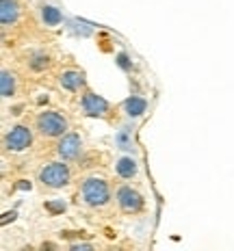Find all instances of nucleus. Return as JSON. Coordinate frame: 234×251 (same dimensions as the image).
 Instances as JSON below:
<instances>
[{
	"instance_id": "nucleus-13",
	"label": "nucleus",
	"mask_w": 234,
	"mask_h": 251,
	"mask_svg": "<svg viewBox=\"0 0 234 251\" xmlns=\"http://www.w3.org/2000/svg\"><path fill=\"white\" fill-rule=\"evenodd\" d=\"M41 20H44L46 26H59L63 22V13L56 7H52V4H44L41 7Z\"/></svg>"
},
{
	"instance_id": "nucleus-4",
	"label": "nucleus",
	"mask_w": 234,
	"mask_h": 251,
	"mask_svg": "<svg viewBox=\"0 0 234 251\" xmlns=\"http://www.w3.org/2000/svg\"><path fill=\"white\" fill-rule=\"evenodd\" d=\"M30 141H33V132L26 126H15L4 137V148L11 151H22L30 145Z\"/></svg>"
},
{
	"instance_id": "nucleus-12",
	"label": "nucleus",
	"mask_w": 234,
	"mask_h": 251,
	"mask_svg": "<svg viewBox=\"0 0 234 251\" xmlns=\"http://www.w3.org/2000/svg\"><path fill=\"white\" fill-rule=\"evenodd\" d=\"M115 171L119 177H134L137 176V163H134V158H128V156H124V158H119L115 163Z\"/></svg>"
},
{
	"instance_id": "nucleus-7",
	"label": "nucleus",
	"mask_w": 234,
	"mask_h": 251,
	"mask_svg": "<svg viewBox=\"0 0 234 251\" xmlns=\"http://www.w3.org/2000/svg\"><path fill=\"white\" fill-rule=\"evenodd\" d=\"M80 104H82V111H85L87 115H91V117H104L106 111H108V102L104 100L102 96H98V93H91V91L82 96Z\"/></svg>"
},
{
	"instance_id": "nucleus-1",
	"label": "nucleus",
	"mask_w": 234,
	"mask_h": 251,
	"mask_svg": "<svg viewBox=\"0 0 234 251\" xmlns=\"http://www.w3.org/2000/svg\"><path fill=\"white\" fill-rule=\"evenodd\" d=\"M80 193H82L85 203L91 208H102L108 203V200H111L108 184H106V180H102V177H87L80 186Z\"/></svg>"
},
{
	"instance_id": "nucleus-16",
	"label": "nucleus",
	"mask_w": 234,
	"mask_h": 251,
	"mask_svg": "<svg viewBox=\"0 0 234 251\" xmlns=\"http://www.w3.org/2000/svg\"><path fill=\"white\" fill-rule=\"evenodd\" d=\"M46 210H50L52 214L63 212L65 210V203L63 201H48V203H46Z\"/></svg>"
},
{
	"instance_id": "nucleus-14",
	"label": "nucleus",
	"mask_w": 234,
	"mask_h": 251,
	"mask_svg": "<svg viewBox=\"0 0 234 251\" xmlns=\"http://www.w3.org/2000/svg\"><path fill=\"white\" fill-rule=\"evenodd\" d=\"M48 65H50V56L46 54V52H35V54L28 59V67L30 70H35V72L46 70Z\"/></svg>"
},
{
	"instance_id": "nucleus-5",
	"label": "nucleus",
	"mask_w": 234,
	"mask_h": 251,
	"mask_svg": "<svg viewBox=\"0 0 234 251\" xmlns=\"http://www.w3.org/2000/svg\"><path fill=\"white\" fill-rule=\"evenodd\" d=\"M117 203L124 212H139L143 208V197L139 195L132 186H119L117 188Z\"/></svg>"
},
{
	"instance_id": "nucleus-3",
	"label": "nucleus",
	"mask_w": 234,
	"mask_h": 251,
	"mask_svg": "<svg viewBox=\"0 0 234 251\" xmlns=\"http://www.w3.org/2000/svg\"><path fill=\"white\" fill-rule=\"evenodd\" d=\"M39 180L48 188H61L70 182V169H67V165H63V163H50L41 169Z\"/></svg>"
},
{
	"instance_id": "nucleus-15",
	"label": "nucleus",
	"mask_w": 234,
	"mask_h": 251,
	"mask_svg": "<svg viewBox=\"0 0 234 251\" xmlns=\"http://www.w3.org/2000/svg\"><path fill=\"white\" fill-rule=\"evenodd\" d=\"M115 143H117V148L119 150H132L134 148V143H132V134H130V130L128 128H122L117 132V137H115Z\"/></svg>"
},
{
	"instance_id": "nucleus-10",
	"label": "nucleus",
	"mask_w": 234,
	"mask_h": 251,
	"mask_svg": "<svg viewBox=\"0 0 234 251\" xmlns=\"http://www.w3.org/2000/svg\"><path fill=\"white\" fill-rule=\"evenodd\" d=\"M148 108V102L139 96H130L126 102H124V111H126L128 117H141Z\"/></svg>"
},
{
	"instance_id": "nucleus-11",
	"label": "nucleus",
	"mask_w": 234,
	"mask_h": 251,
	"mask_svg": "<svg viewBox=\"0 0 234 251\" xmlns=\"http://www.w3.org/2000/svg\"><path fill=\"white\" fill-rule=\"evenodd\" d=\"M15 93V74L9 70L0 72V96L2 98H11Z\"/></svg>"
},
{
	"instance_id": "nucleus-2",
	"label": "nucleus",
	"mask_w": 234,
	"mask_h": 251,
	"mask_svg": "<svg viewBox=\"0 0 234 251\" xmlns=\"http://www.w3.org/2000/svg\"><path fill=\"white\" fill-rule=\"evenodd\" d=\"M37 130L44 134V137H50V139L63 137L67 132V122L61 113L44 111V113H39V117H37Z\"/></svg>"
},
{
	"instance_id": "nucleus-6",
	"label": "nucleus",
	"mask_w": 234,
	"mask_h": 251,
	"mask_svg": "<svg viewBox=\"0 0 234 251\" xmlns=\"http://www.w3.org/2000/svg\"><path fill=\"white\" fill-rule=\"evenodd\" d=\"M82 150V141L78 134H63V139L59 141V145H56V151H59V156L63 160H74L78 158V154H80Z\"/></svg>"
},
{
	"instance_id": "nucleus-9",
	"label": "nucleus",
	"mask_w": 234,
	"mask_h": 251,
	"mask_svg": "<svg viewBox=\"0 0 234 251\" xmlns=\"http://www.w3.org/2000/svg\"><path fill=\"white\" fill-rule=\"evenodd\" d=\"M18 15H20V7L15 0H2L0 2V22L2 26H11L18 22Z\"/></svg>"
},
{
	"instance_id": "nucleus-17",
	"label": "nucleus",
	"mask_w": 234,
	"mask_h": 251,
	"mask_svg": "<svg viewBox=\"0 0 234 251\" xmlns=\"http://www.w3.org/2000/svg\"><path fill=\"white\" fill-rule=\"evenodd\" d=\"M117 65L119 67H122V70H130V61H128V56L126 54H124V52H122V54H117Z\"/></svg>"
},
{
	"instance_id": "nucleus-18",
	"label": "nucleus",
	"mask_w": 234,
	"mask_h": 251,
	"mask_svg": "<svg viewBox=\"0 0 234 251\" xmlns=\"http://www.w3.org/2000/svg\"><path fill=\"white\" fill-rule=\"evenodd\" d=\"M74 251H91V245H72Z\"/></svg>"
},
{
	"instance_id": "nucleus-8",
	"label": "nucleus",
	"mask_w": 234,
	"mask_h": 251,
	"mask_svg": "<svg viewBox=\"0 0 234 251\" xmlns=\"http://www.w3.org/2000/svg\"><path fill=\"white\" fill-rule=\"evenodd\" d=\"M59 85L65 89V91H78L82 85H85V76L76 70H67L59 76Z\"/></svg>"
}]
</instances>
